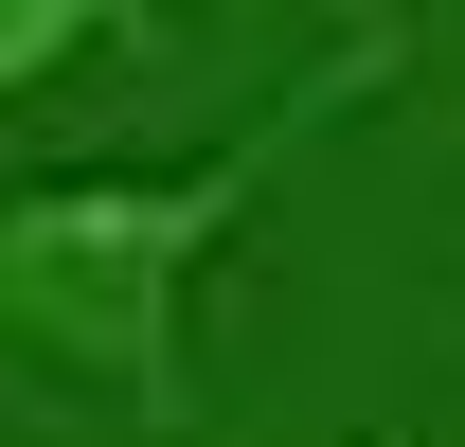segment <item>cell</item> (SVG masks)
<instances>
[{
    "label": "cell",
    "mask_w": 465,
    "mask_h": 447,
    "mask_svg": "<svg viewBox=\"0 0 465 447\" xmlns=\"http://www.w3.org/2000/svg\"><path fill=\"white\" fill-rule=\"evenodd\" d=\"M358 90H376V55H322L251 144H215V162H179V179H18V215H0V304H18V340L72 358V376H108L143 430H179V412H197V376H179V286L215 269V233L251 215Z\"/></svg>",
    "instance_id": "cell-1"
},
{
    "label": "cell",
    "mask_w": 465,
    "mask_h": 447,
    "mask_svg": "<svg viewBox=\"0 0 465 447\" xmlns=\"http://www.w3.org/2000/svg\"><path fill=\"white\" fill-rule=\"evenodd\" d=\"M108 18H125V0H0V90H54Z\"/></svg>",
    "instance_id": "cell-2"
}]
</instances>
